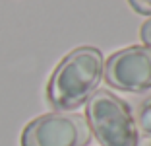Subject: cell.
<instances>
[{"label":"cell","instance_id":"cell-1","mask_svg":"<svg viewBox=\"0 0 151 146\" xmlns=\"http://www.w3.org/2000/svg\"><path fill=\"white\" fill-rule=\"evenodd\" d=\"M105 72L103 55L95 47H78L54 68L47 86L49 103L58 111L80 107L97 92Z\"/></svg>","mask_w":151,"mask_h":146},{"label":"cell","instance_id":"cell-2","mask_svg":"<svg viewBox=\"0 0 151 146\" xmlns=\"http://www.w3.org/2000/svg\"><path fill=\"white\" fill-rule=\"evenodd\" d=\"M87 125L101 146H138V127L124 99L97 90L87 99Z\"/></svg>","mask_w":151,"mask_h":146},{"label":"cell","instance_id":"cell-3","mask_svg":"<svg viewBox=\"0 0 151 146\" xmlns=\"http://www.w3.org/2000/svg\"><path fill=\"white\" fill-rule=\"evenodd\" d=\"M89 138L91 131L81 115L54 111L27 123L22 133V146H85Z\"/></svg>","mask_w":151,"mask_h":146},{"label":"cell","instance_id":"cell-4","mask_svg":"<svg viewBox=\"0 0 151 146\" xmlns=\"http://www.w3.org/2000/svg\"><path fill=\"white\" fill-rule=\"evenodd\" d=\"M105 78L112 88L143 92L151 88V47L134 45L116 51L105 64Z\"/></svg>","mask_w":151,"mask_h":146},{"label":"cell","instance_id":"cell-5","mask_svg":"<svg viewBox=\"0 0 151 146\" xmlns=\"http://www.w3.org/2000/svg\"><path fill=\"white\" fill-rule=\"evenodd\" d=\"M136 127H138L143 134H149V137H151V97H147L145 101L139 105L138 119H136Z\"/></svg>","mask_w":151,"mask_h":146},{"label":"cell","instance_id":"cell-6","mask_svg":"<svg viewBox=\"0 0 151 146\" xmlns=\"http://www.w3.org/2000/svg\"><path fill=\"white\" fill-rule=\"evenodd\" d=\"M139 14H151V0H128Z\"/></svg>","mask_w":151,"mask_h":146},{"label":"cell","instance_id":"cell-7","mask_svg":"<svg viewBox=\"0 0 151 146\" xmlns=\"http://www.w3.org/2000/svg\"><path fill=\"white\" fill-rule=\"evenodd\" d=\"M142 39L147 47H151V20H147L142 26Z\"/></svg>","mask_w":151,"mask_h":146}]
</instances>
